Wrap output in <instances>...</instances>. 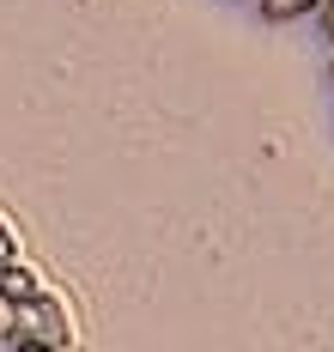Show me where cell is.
<instances>
[{"instance_id":"1","label":"cell","mask_w":334,"mask_h":352,"mask_svg":"<svg viewBox=\"0 0 334 352\" xmlns=\"http://www.w3.org/2000/svg\"><path fill=\"white\" fill-rule=\"evenodd\" d=\"M25 334H31V346H37V352H67V346L79 340L74 304H67V298H55V292L43 285L37 298L25 304Z\"/></svg>"},{"instance_id":"2","label":"cell","mask_w":334,"mask_h":352,"mask_svg":"<svg viewBox=\"0 0 334 352\" xmlns=\"http://www.w3.org/2000/svg\"><path fill=\"white\" fill-rule=\"evenodd\" d=\"M0 292H12L19 304H31V298L43 292V274L25 261V255H12V261H0Z\"/></svg>"},{"instance_id":"3","label":"cell","mask_w":334,"mask_h":352,"mask_svg":"<svg viewBox=\"0 0 334 352\" xmlns=\"http://www.w3.org/2000/svg\"><path fill=\"white\" fill-rule=\"evenodd\" d=\"M261 19L292 25V19H316V0H261Z\"/></svg>"},{"instance_id":"4","label":"cell","mask_w":334,"mask_h":352,"mask_svg":"<svg viewBox=\"0 0 334 352\" xmlns=\"http://www.w3.org/2000/svg\"><path fill=\"white\" fill-rule=\"evenodd\" d=\"M19 225H12V219H0V261H12V255H19Z\"/></svg>"},{"instance_id":"5","label":"cell","mask_w":334,"mask_h":352,"mask_svg":"<svg viewBox=\"0 0 334 352\" xmlns=\"http://www.w3.org/2000/svg\"><path fill=\"white\" fill-rule=\"evenodd\" d=\"M316 25H322V31L334 36V0H316Z\"/></svg>"},{"instance_id":"6","label":"cell","mask_w":334,"mask_h":352,"mask_svg":"<svg viewBox=\"0 0 334 352\" xmlns=\"http://www.w3.org/2000/svg\"><path fill=\"white\" fill-rule=\"evenodd\" d=\"M329 73H334V67H329Z\"/></svg>"}]
</instances>
